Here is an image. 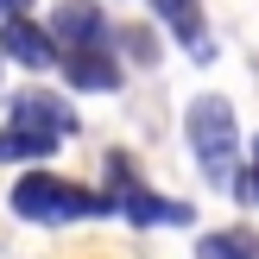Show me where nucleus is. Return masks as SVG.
I'll list each match as a JSON object with an SVG mask.
<instances>
[{"label": "nucleus", "mask_w": 259, "mask_h": 259, "mask_svg": "<svg viewBox=\"0 0 259 259\" xmlns=\"http://www.w3.org/2000/svg\"><path fill=\"white\" fill-rule=\"evenodd\" d=\"M114 196H95V190L82 184H63V177L51 171H25L19 184H13V215L19 222H45V228H63V222H95V215H108Z\"/></svg>", "instance_id": "f03ea898"}, {"label": "nucleus", "mask_w": 259, "mask_h": 259, "mask_svg": "<svg viewBox=\"0 0 259 259\" xmlns=\"http://www.w3.org/2000/svg\"><path fill=\"white\" fill-rule=\"evenodd\" d=\"M51 38H57V51H70V45H108L114 25H108V13H101V0H57Z\"/></svg>", "instance_id": "39448f33"}, {"label": "nucleus", "mask_w": 259, "mask_h": 259, "mask_svg": "<svg viewBox=\"0 0 259 259\" xmlns=\"http://www.w3.org/2000/svg\"><path fill=\"white\" fill-rule=\"evenodd\" d=\"M196 259H259V234L247 228H215L196 240Z\"/></svg>", "instance_id": "9d476101"}, {"label": "nucleus", "mask_w": 259, "mask_h": 259, "mask_svg": "<svg viewBox=\"0 0 259 259\" xmlns=\"http://www.w3.org/2000/svg\"><path fill=\"white\" fill-rule=\"evenodd\" d=\"M7 120L13 126H32V133H76V108L63 95H51V89H25V95L7 101Z\"/></svg>", "instance_id": "423d86ee"}, {"label": "nucleus", "mask_w": 259, "mask_h": 259, "mask_svg": "<svg viewBox=\"0 0 259 259\" xmlns=\"http://www.w3.org/2000/svg\"><path fill=\"white\" fill-rule=\"evenodd\" d=\"M57 152V133H32V126H0V164H45Z\"/></svg>", "instance_id": "1a4fd4ad"}, {"label": "nucleus", "mask_w": 259, "mask_h": 259, "mask_svg": "<svg viewBox=\"0 0 259 259\" xmlns=\"http://www.w3.org/2000/svg\"><path fill=\"white\" fill-rule=\"evenodd\" d=\"M114 51H120V57H133L139 70H152V63H158V38H152L146 25H126V32H114Z\"/></svg>", "instance_id": "9b49d317"}, {"label": "nucleus", "mask_w": 259, "mask_h": 259, "mask_svg": "<svg viewBox=\"0 0 259 259\" xmlns=\"http://www.w3.org/2000/svg\"><path fill=\"white\" fill-rule=\"evenodd\" d=\"M0 51H7L13 63H25V70H51V63L63 57L57 51V38H51V25H38V19H0Z\"/></svg>", "instance_id": "0eeeda50"}, {"label": "nucleus", "mask_w": 259, "mask_h": 259, "mask_svg": "<svg viewBox=\"0 0 259 259\" xmlns=\"http://www.w3.org/2000/svg\"><path fill=\"white\" fill-rule=\"evenodd\" d=\"M184 133L190 152H196L202 177L215 190H240V171H247V152H240V120H234V101L222 95H196L184 114Z\"/></svg>", "instance_id": "f257e3e1"}, {"label": "nucleus", "mask_w": 259, "mask_h": 259, "mask_svg": "<svg viewBox=\"0 0 259 259\" xmlns=\"http://www.w3.org/2000/svg\"><path fill=\"white\" fill-rule=\"evenodd\" d=\"M152 7H158V19L171 25L177 45H190V57H196V63H209V57H215L209 25H202V0H152Z\"/></svg>", "instance_id": "6e6552de"}, {"label": "nucleus", "mask_w": 259, "mask_h": 259, "mask_svg": "<svg viewBox=\"0 0 259 259\" xmlns=\"http://www.w3.org/2000/svg\"><path fill=\"white\" fill-rule=\"evenodd\" d=\"M25 7H32V0H0V19H19Z\"/></svg>", "instance_id": "ddd939ff"}, {"label": "nucleus", "mask_w": 259, "mask_h": 259, "mask_svg": "<svg viewBox=\"0 0 259 259\" xmlns=\"http://www.w3.org/2000/svg\"><path fill=\"white\" fill-rule=\"evenodd\" d=\"M63 76H70V89H82V95H108V89H120V51L108 45H70L63 51Z\"/></svg>", "instance_id": "20e7f679"}, {"label": "nucleus", "mask_w": 259, "mask_h": 259, "mask_svg": "<svg viewBox=\"0 0 259 259\" xmlns=\"http://www.w3.org/2000/svg\"><path fill=\"white\" fill-rule=\"evenodd\" d=\"M108 177H114V209H120L133 228H190V222H196L190 202H171V196H158V190H146L133 171H126L120 152L108 158Z\"/></svg>", "instance_id": "7ed1b4c3"}, {"label": "nucleus", "mask_w": 259, "mask_h": 259, "mask_svg": "<svg viewBox=\"0 0 259 259\" xmlns=\"http://www.w3.org/2000/svg\"><path fill=\"white\" fill-rule=\"evenodd\" d=\"M234 196L259 202V139H253V152H247V171H240V190H234Z\"/></svg>", "instance_id": "f8f14e48"}]
</instances>
